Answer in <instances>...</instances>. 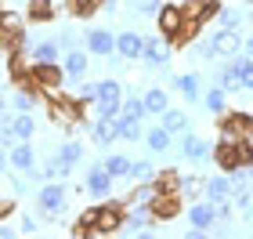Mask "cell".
Instances as JSON below:
<instances>
[{"mask_svg":"<svg viewBox=\"0 0 253 239\" xmlns=\"http://www.w3.org/2000/svg\"><path fill=\"white\" fill-rule=\"evenodd\" d=\"M156 26H159V33H163V37H170L174 44H185V40H192V33L199 29L195 22H188L185 7H174V4H163V7H159Z\"/></svg>","mask_w":253,"mask_h":239,"instance_id":"cell-1","label":"cell"},{"mask_svg":"<svg viewBox=\"0 0 253 239\" xmlns=\"http://www.w3.org/2000/svg\"><path fill=\"white\" fill-rule=\"evenodd\" d=\"M213 163L221 170H239V167H250L253 163V142H217L213 145Z\"/></svg>","mask_w":253,"mask_h":239,"instance_id":"cell-2","label":"cell"},{"mask_svg":"<svg viewBox=\"0 0 253 239\" xmlns=\"http://www.w3.org/2000/svg\"><path fill=\"white\" fill-rule=\"evenodd\" d=\"M159 225L152 203H126V218H123V229L120 236H152V229Z\"/></svg>","mask_w":253,"mask_h":239,"instance_id":"cell-3","label":"cell"},{"mask_svg":"<svg viewBox=\"0 0 253 239\" xmlns=\"http://www.w3.org/2000/svg\"><path fill=\"white\" fill-rule=\"evenodd\" d=\"M69 207V189L62 185V181H43V189L37 192V210H40V218H62Z\"/></svg>","mask_w":253,"mask_h":239,"instance_id":"cell-4","label":"cell"},{"mask_svg":"<svg viewBox=\"0 0 253 239\" xmlns=\"http://www.w3.org/2000/svg\"><path fill=\"white\" fill-rule=\"evenodd\" d=\"M29 80L40 91H62V84H65L69 76H65V65H58V62H33Z\"/></svg>","mask_w":253,"mask_h":239,"instance_id":"cell-5","label":"cell"},{"mask_svg":"<svg viewBox=\"0 0 253 239\" xmlns=\"http://www.w3.org/2000/svg\"><path fill=\"white\" fill-rule=\"evenodd\" d=\"M221 138L224 142H253V116H246V112L221 116Z\"/></svg>","mask_w":253,"mask_h":239,"instance_id":"cell-6","label":"cell"},{"mask_svg":"<svg viewBox=\"0 0 253 239\" xmlns=\"http://www.w3.org/2000/svg\"><path fill=\"white\" fill-rule=\"evenodd\" d=\"M170 48H174V40L163 37V33H159V37H148V40H145V54H141V62L148 65V69H163V65L174 58V54H170Z\"/></svg>","mask_w":253,"mask_h":239,"instance_id":"cell-7","label":"cell"},{"mask_svg":"<svg viewBox=\"0 0 253 239\" xmlns=\"http://www.w3.org/2000/svg\"><path fill=\"white\" fill-rule=\"evenodd\" d=\"M112 181H116V178L105 170V163H94V167H87V174H84V189L94 199H109L112 196Z\"/></svg>","mask_w":253,"mask_h":239,"instance_id":"cell-8","label":"cell"},{"mask_svg":"<svg viewBox=\"0 0 253 239\" xmlns=\"http://www.w3.org/2000/svg\"><path fill=\"white\" fill-rule=\"evenodd\" d=\"M123 218H126V203H101V221L94 236H112L123 229Z\"/></svg>","mask_w":253,"mask_h":239,"instance_id":"cell-9","label":"cell"},{"mask_svg":"<svg viewBox=\"0 0 253 239\" xmlns=\"http://www.w3.org/2000/svg\"><path fill=\"white\" fill-rule=\"evenodd\" d=\"M181 156L192 159V163H203V159H213V145L206 138H199V134L185 131V134H181Z\"/></svg>","mask_w":253,"mask_h":239,"instance_id":"cell-10","label":"cell"},{"mask_svg":"<svg viewBox=\"0 0 253 239\" xmlns=\"http://www.w3.org/2000/svg\"><path fill=\"white\" fill-rule=\"evenodd\" d=\"M7 167L18 170V174H26V170H37V149H33L29 142H15L7 149Z\"/></svg>","mask_w":253,"mask_h":239,"instance_id":"cell-11","label":"cell"},{"mask_svg":"<svg viewBox=\"0 0 253 239\" xmlns=\"http://www.w3.org/2000/svg\"><path fill=\"white\" fill-rule=\"evenodd\" d=\"M7 101H11V109H15V112H33V109L40 105V87L33 84V80H22L18 91H15Z\"/></svg>","mask_w":253,"mask_h":239,"instance_id":"cell-12","label":"cell"},{"mask_svg":"<svg viewBox=\"0 0 253 239\" xmlns=\"http://www.w3.org/2000/svg\"><path fill=\"white\" fill-rule=\"evenodd\" d=\"M170 87L181 91V98H185L188 105H199L203 95H206V91H203V80L195 76V73H181V76H174V80H170Z\"/></svg>","mask_w":253,"mask_h":239,"instance_id":"cell-13","label":"cell"},{"mask_svg":"<svg viewBox=\"0 0 253 239\" xmlns=\"http://www.w3.org/2000/svg\"><path fill=\"white\" fill-rule=\"evenodd\" d=\"M145 40L148 37H141L137 29H123L116 37V51L123 54L126 62H134V58H141V54H145Z\"/></svg>","mask_w":253,"mask_h":239,"instance_id":"cell-14","label":"cell"},{"mask_svg":"<svg viewBox=\"0 0 253 239\" xmlns=\"http://www.w3.org/2000/svg\"><path fill=\"white\" fill-rule=\"evenodd\" d=\"M87 51H90V54H101V58H109V54L116 51V37H112V29H101V26L87 29Z\"/></svg>","mask_w":253,"mask_h":239,"instance_id":"cell-15","label":"cell"},{"mask_svg":"<svg viewBox=\"0 0 253 239\" xmlns=\"http://www.w3.org/2000/svg\"><path fill=\"white\" fill-rule=\"evenodd\" d=\"M188 221L195 225V229H206V232H210L213 225H221V221H217V210H213V203H210V199H195L192 207H188Z\"/></svg>","mask_w":253,"mask_h":239,"instance_id":"cell-16","label":"cell"},{"mask_svg":"<svg viewBox=\"0 0 253 239\" xmlns=\"http://www.w3.org/2000/svg\"><path fill=\"white\" fill-rule=\"evenodd\" d=\"M217 11H221V4H217V0H188V4H185V15H188V22H195V26L213 22Z\"/></svg>","mask_w":253,"mask_h":239,"instance_id":"cell-17","label":"cell"},{"mask_svg":"<svg viewBox=\"0 0 253 239\" xmlns=\"http://www.w3.org/2000/svg\"><path fill=\"white\" fill-rule=\"evenodd\" d=\"M213 44H217V54H224V58H235V54L246 48V40L239 37V29H217Z\"/></svg>","mask_w":253,"mask_h":239,"instance_id":"cell-18","label":"cell"},{"mask_svg":"<svg viewBox=\"0 0 253 239\" xmlns=\"http://www.w3.org/2000/svg\"><path fill=\"white\" fill-rule=\"evenodd\" d=\"M181 199H185V196H177V192H159L156 203H152L156 218H159V221H174L177 214H181Z\"/></svg>","mask_w":253,"mask_h":239,"instance_id":"cell-19","label":"cell"},{"mask_svg":"<svg viewBox=\"0 0 253 239\" xmlns=\"http://www.w3.org/2000/svg\"><path fill=\"white\" fill-rule=\"evenodd\" d=\"M65 76L69 80H73V84H76V80H84L87 76V69H90V62H87V54L84 51H80V48H73V51H65Z\"/></svg>","mask_w":253,"mask_h":239,"instance_id":"cell-20","label":"cell"},{"mask_svg":"<svg viewBox=\"0 0 253 239\" xmlns=\"http://www.w3.org/2000/svg\"><path fill=\"white\" fill-rule=\"evenodd\" d=\"M90 138H94V145H98V149H109V145L120 138L116 120H94V123H90Z\"/></svg>","mask_w":253,"mask_h":239,"instance_id":"cell-21","label":"cell"},{"mask_svg":"<svg viewBox=\"0 0 253 239\" xmlns=\"http://www.w3.org/2000/svg\"><path fill=\"white\" fill-rule=\"evenodd\" d=\"M210 203H217V199H228L232 196V174H217V178H206V192H203Z\"/></svg>","mask_w":253,"mask_h":239,"instance_id":"cell-22","label":"cell"},{"mask_svg":"<svg viewBox=\"0 0 253 239\" xmlns=\"http://www.w3.org/2000/svg\"><path fill=\"white\" fill-rule=\"evenodd\" d=\"M123 87H126V84H120L116 76L98 80V101H105V105H120V101L126 98V95H123Z\"/></svg>","mask_w":253,"mask_h":239,"instance_id":"cell-23","label":"cell"},{"mask_svg":"<svg viewBox=\"0 0 253 239\" xmlns=\"http://www.w3.org/2000/svg\"><path fill=\"white\" fill-rule=\"evenodd\" d=\"M170 142H174V134H170L163 123L145 131V145H148V152H170Z\"/></svg>","mask_w":253,"mask_h":239,"instance_id":"cell-24","label":"cell"},{"mask_svg":"<svg viewBox=\"0 0 253 239\" xmlns=\"http://www.w3.org/2000/svg\"><path fill=\"white\" fill-rule=\"evenodd\" d=\"M65 58V48L58 40H37V48H33V62H58Z\"/></svg>","mask_w":253,"mask_h":239,"instance_id":"cell-25","label":"cell"},{"mask_svg":"<svg viewBox=\"0 0 253 239\" xmlns=\"http://www.w3.org/2000/svg\"><path fill=\"white\" fill-rule=\"evenodd\" d=\"M101 163H105V170L120 181V178H130V163H134V159H130V156H123V152H109L105 159H101Z\"/></svg>","mask_w":253,"mask_h":239,"instance_id":"cell-26","label":"cell"},{"mask_svg":"<svg viewBox=\"0 0 253 239\" xmlns=\"http://www.w3.org/2000/svg\"><path fill=\"white\" fill-rule=\"evenodd\" d=\"M11 131H15L18 142H29L33 131H37V120H33V112H15V116H11Z\"/></svg>","mask_w":253,"mask_h":239,"instance_id":"cell-27","label":"cell"},{"mask_svg":"<svg viewBox=\"0 0 253 239\" xmlns=\"http://www.w3.org/2000/svg\"><path fill=\"white\" fill-rule=\"evenodd\" d=\"M159 123H163L170 134H185V131H188V112H181V109H167V112H159Z\"/></svg>","mask_w":253,"mask_h":239,"instance_id":"cell-28","label":"cell"},{"mask_svg":"<svg viewBox=\"0 0 253 239\" xmlns=\"http://www.w3.org/2000/svg\"><path fill=\"white\" fill-rule=\"evenodd\" d=\"M69 174H73V167H69L62 156H51L47 167L40 170V181H62V178H69Z\"/></svg>","mask_w":253,"mask_h":239,"instance_id":"cell-29","label":"cell"},{"mask_svg":"<svg viewBox=\"0 0 253 239\" xmlns=\"http://www.w3.org/2000/svg\"><path fill=\"white\" fill-rule=\"evenodd\" d=\"M203 105L210 109V112H217V116H221V112L228 109V91H224L221 84H213V87L203 95Z\"/></svg>","mask_w":253,"mask_h":239,"instance_id":"cell-30","label":"cell"},{"mask_svg":"<svg viewBox=\"0 0 253 239\" xmlns=\"http://www.w3.org/2000/svg\"><path fill=\"white\" fill-rule=\"evenodd\" d=\"M116 131H120L123 142H141V138H145L141 120H134V116H120V120H116Z\"/></svg>","mask_w":253,"mask_h":239,"instance_id":"cell-31","label":"cell"},{"mask_svg":"<svg viewBox=\"0 0 253 239\" xmlns=\"http://www.w3.org/2000/svg\"><path fill=\"white\" fill-rule=\"evenodd\" d=\"M145 109L156 112V116H159V112H167V109H170L167 91H163V87H148V91H145Z\"/></svg>","mask_w":253,"mask_h":239,"instance_id":"cell-32","label":"cell"},{"mask_svg":"<svg viewBox=\"0 0 253 239\" xmlns=\"http://www.w3.org/2000/svg\"><path fill=\"white\" fill-rule=\"evenodd\" d=\"M26 15H29V22H51L54 18V4L51 0H29Z\"/></svg>","mask_w":253,"mask_h":239,"instance_id":"cell-33","label":"cell"},{"mask_svg":"<svg viewBox=\"0 0 253 239\" xmlns=\"http://www.w3.org/2000/svg\"><path fill=\"white\" fill-rule=\"evenodd\" d=\"M159 178V170L152 159H134L130 163V181H156Z\"/></svg>","mask_w":253,"mask_h":239,"instance_id":"cell-34","label":"cell"},{"mask_svg":"<svg viewBox=\"0 0 253 239\" xmlns=\"http://www.w3.org/2000/svg\"><path fill=\"white\" fill-rule=\"evenodd\" d=\"M199 192H206V178H199V174H188V178H181V181H177V196L192 199V196H199Z\"/></svg>","mask_w":253,"mask_h":239,"instance_id":"cell-35","label":"cell"},{"mask_svg":"<svg viewBox=\"0 0 253 239\" xmlns=\"http://www.w3.org/2000/svg\"><path fill=\"white\" fill-rule=\"evenodd\" d=\"M54 156H62L69 167H76L80 159H84V142H73V138H65V142L58 145V152H54Z\"/></svg>","mask_w":253,"mask_h":239,"instance_id":"cell-36","label":"cell"},{"mask_svg":"<svg viewBox=\"0 0 253 239\" xmlns=\"http://www.w3.org/2000/svg\"><path fill=\"white\" fill-rule=\"evenodd\" d=\"M213 22H217V29H239L243 26V11L239 7H221Z\"/></svg>","mask_w":253,"mask_h":239,"instance_id":"cell-37","label":"cell"},{"mask_svg":"<svg viewBox=\"0 0 253 239\" xmlns=\"http://www.w3.org/2000/svg\"><path fill=\"white\" fill-rule=\"evenodd\" d=\"M123 116L145 120V116H148V109H145V95H126V98H123Z\"/></svg>","mask_w":253,"mask_h":239,"instance_id":"cell-38","label":"cell"},{"mask_svg":"<svg viewBox=\"0 0 253 239\" xmlns=\"http://www.w3.org/2000/svg\"><path fill=\"white\" fill-rule=\"evenodd\" d=\"M26 18H29V15H18V11L4 7V33H11V37H18V33H26V29H22V26H26Z\"/></svg>","mask_w":253,"mask_h":239,"instance_id":"cell-39","label":"cell"},{"mask_svg":"<svg viewBox=\"0 0 253 239\" xmlns=\"http://www.w3.org/2000/svg\"><path fill=\"white\" fill-rule=\"evenodd\" d=\"M159 7H163V0H130V11L137 15H159Z\"/></svg>","mask_w":253,"mask_h":239,"instance_id":"cell-40","label":"cell"},{"mask_svg":"<svg viewBox=\"0 0 253 239\" xmlns=\"http://www.w3.org/2000/svg\"><path fill=\"white\" fill-rule=\"evenodd\" d=\"M213 210H217V221H232V214H235V199L228 196V199H217L213 203Z\"/></svg>","mask_w":253,"mask_h":239,"instance_id":"cell-41","label":"cell"},{"mask_svg":"<svg viewBox=\"0 0 253 239\" xmlns=\"http://www.w3.org/2000/svg\"><path fill=\"white\" fill-rule=\"evenodd\" d=\"M73 95H76L80 101H84V105H87V101H98V84H80V87L73 91Z\"/></svg>","mask_w":253,"mask_h":239,"instance_id":"cell-42","label":"cell"},{"mask_svg":"<svg viewBox=\"0 0 253 239\" xmlns=\"http://www.w3.org/2000/svg\"><path fill=\"white\" fill-rule=\"evenodd\" d=\"M203 54L206 62H213V58H221V54H217V44H213V37H206V40H199V48H195Z\"/></svg>","mask_w":253,"mask_h":239,"instance_id":"cell-43","label":"cell"},{"mask_svg":"<svg viewBox=\"0 0 253 239\" xmlns=\"http://www.w3.org/2000/svg\"><path fill=\"white\" fill-rule=\"evenodd\" d=\"M58 44H62L65 51H73V48H76V33H73V29H62V37H58Z\"/></svg>","mask_w":253,"mask_h":239,"instance_id":"cell-44","label":"cell"},{"mask_svg":"<svg viewBox=\"0 0 253 239\" xmlns=\"http://www.w3.org/2000/svg\"><path fill=\"white\" fill-rule=\"evenodd\" d=\"M15 236H22V229H11L7 218H4V221H0V239H15Z\"/></svg>","mask_w":253,"mask_h":239,"instance_id":"cell-45","label":"cell"},{"mask_svg":"<svg viewBox=\"0 0 253 239\" xmlns=\"http://www.w3.org/2000/svg\"><path fill=\"white\" fill-rule=\"evenodd\" d=\"M18 229H22V236H37V221H33L29 214H26V218H22V225H18Z\"/></svg>","mask_w":253,"mask_h":239,"instance_id":"cell-46","label":"cell"},{"mask_svg":"<svg viewBox=\"0 0 253 239\" xmlns=\"http://www.w3.org/2000/svg\"><path fill=\"white\" fill-rule=\"evenodd\" d=\"M246 54H250V58H253V40H246V48H243Z\"/></svg>","mask_w":253,"mask_h":239,"instance_id":"cell-47","label":"cell"},{"mask_svg":"<svg viewBox=\"0 0 253 239\" xmlns=\"http://www.w3.org/2000/svg\"><path fill=\"white\" fill-rule=\"evenodd\" d=\"M250 22H253V7H250Z\"/></svg>","mask_w":253,"mask_h":239,"instance_id":"cell-48","label":"cell"},{"mask_svg":"<svg viewBox=\"0 0 253 239\" xmlns=\"http://www.w3.org/2000/svg\"><path fill=\"white\" fill-rule=\"evenodd\" d=\"M26 4H29V0H26Z\"/></svg>","mask_w":253,"mask_h":239,"instance_id":"cell-49","label":"cell"},{"mask_svg":"<svg viewBox=\"0 0 253 239\" xmlns=\"http://www.w3.org/2000/svg\"><path fill=\"white\" fill-rule=\"evenodd\" d=\"M98 4H101V0H98Z\"/></svg>","mask_w":253,"mask_h":239,"instance_id":"cell-50","label":"cell"}]
</instances>
